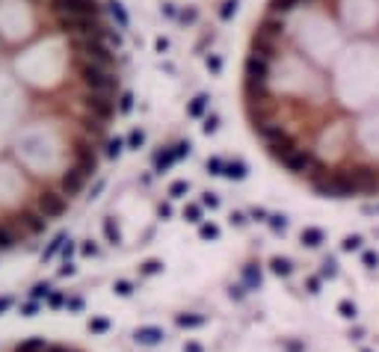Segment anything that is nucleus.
<instances>
[{"instance_id":"1","label":"nucleus","mask_w":379,"mask_h":352,"mask_svg":"<svg viewBox=\"0 0 379 352\" xmlns=\"http://www.w3.org/2000/svg\"><path fill=\"white\" fill-rule=\"evenodd\" d=\"M0 352H86V349L62 343V340H51V337H27V340H18V343L3 346Z\"/></svg>"},{"instance_id":"2","label":"nucleus","mask_w":379,"mask_h":352,"mask_svg":"<svg viewBox=\"0 0 379 352\" xmlns=\"http://www.w3.org/2000/svg\"><path fill=\"white\" fill-rule=\"evenodd\" d=\"M314 163H317V154H314L311 148H296L293 154H288V157L281 160V166H285L288 172H293V175H308Z\"/></svg>"},{"instance_id":"3","label":"nucleus","mask_w":379,"mask_h":352,"mask_svg":"<svg viewBox=\"0 0 379 352\" xmlns=\"http://www.w3.org/2000/svg\"><path fill=\"white\" fill-rule=\"evenodd\" d=\"M243 71H246V80L267 83V80H270V59H264L258 53H249L246 62H243Z\"/></svg>"},{"instance_id":"4","label":"nucleus","mask_w":379,"mask_h":352,"mask_svg":"<svg viewBox=\"0 0 379 352\" xmlns=\"http://www.w3.org/2000/svg\"><path fill=\"white\" fill-rule=\"evenodd\" d=\"M296 148H299V145H296V136H293L291 130H285V133H281L278 139H273L270 145H267L270 157H273V160H278V163H281V160L288 157V154H293Z\"/></svg>"},{"instance_id":"5","label":"nucleus","mask_w":379,"mask_h":352,"mask_svg":"<svg viewBox=\"0 0 379 352\" xmlns=\"http://www.w3.org/2000/svg\"><path fill=\"white\" fill-rule=\"evenodd\" d=\"M249 53H258V56H264V59H273V56L278 53V39L255 33L252 36V48H249Z\"/></svg>"},{"instance_id":"6","label":"nucleus","mask_w":379,"mask_h":352,"mask_svg":"<svg viewBox=\"0 0 379 352\" xmlns=\"http://www.w3.org/2000/svg\"><path fill=\"white\" fill-rule=\"evenodd\" d=\"M281 30H285V18H278V15H267L258 21V27H255V33L261 36H270V39H278L281 36Z\"/></svg>"},{"instance_id":"7","label":"nucleus","mask_w":379,"mask_h":352,"mask_svg":"<svg viewBox=\"0 0 379 352\" xmlns=\"http://www.w3.org/2000/svg\"><path fill=\"white\" fill-rule=\"evenodd\" d=\"M285 130H288V127H285V124H278V122H267V124H258V127H255V133H258L267 145H270L273 139H278Z\"/></svg>"},{"instance_id":"8","label":"nucleus","mask_w":379,"mask_h":352,"mask_svg":"<svg viewBox=\"0 0 379 352\" xmlns=\"http://www.w3.org/2000/svg\"><path fill=\"white\" fill-rule=\"evenodd\" d=\"M320 243H323V231H320V228H305V231H302V246L317 249Z\"/></svg>"},{"instance_id":"9","label":"nucleus","mask_w":379,"mask_h":352,"mask_svg":"<svg viewBox=\"0 0 379 352\" xmlns=\"http://www.w3.org/2000/svg\"><path fill=\"white\" fill-rule=\"evenodd\" d=\"M296 3H299V0H270V15H278V18L288 15Z\"/></svg>"},{"instance_id":"10","label":"nucleus","mask_w":379,"mask_h":352,"mask_svg":"<svg viewBox=\"0 0 379 352\" xmlns=\"http://www.w3.org/2000/svg\"><path fill=\"white\" fill-rule=\"evenodd\" d=\"M223 169H225L223 175L234 178V181H243V178H246V163H240V160H234V163H228V166H223Z\"/></svg>"},{"instance_id":"11","label":"nucleus","mask_w":379,"mask_h":352,"mask_svg":"<svg viewBox=\"0 0 379 352\" xmlns=\"http://www.w3.org/2000/svg\"><path fill=\"white\" fill-rule=\"evenodd\" d=\"M320 275L323 278H338V261L329 255V258H323V269H320Z\"/></svg>"},{"instance_id":"12","label":"nucleus","mask_w":379,"mask_h":352,"mask_svg":"<svg viewBox=\"0 0 379 352\" xmlns=\"http://www.w3.org/2000/svg\"><path fill=\"white\" fill-rule=\"evenodd\" d=\"M338 311H341V317H344V320H356V317H359V308H356V302H350V299L338 302Z\"/></svg>"},{"instance_id":"13","label":"nucleus","mask_w":379,"mask_h":352,"mask_svg":"<svg viewBox=\"0 0 379 352\" xmlns=\"http://www.w3.org/2000/svg\"><path fill=\"white\" fill-rule=\"evenodd\" d=\"M273 272H276V275H291L293 264L288 261V258H273Z\"/></svg>"},{"instance_id":"14","label":"nucleus","mask_w":379,"mask_h":352,"mask_svg":"<svg viewBox=\"0 0 379 352\" xmlns=\"http://www.w3.org/2000/svg\"><path fill=\"white\" fill-rule=\"evenodd\" d=\"M362 237H359V234H350V237H344V243H341V249H344V252H359V249H362Z\"/></svg>"},{"instance_id":"15","label":"nucleus","mask_w":379,"mask_h":352,"mask_svg":"<svg viewBox=\"0 0 379 352\" xmlns=\"http://www.w3.org/2000/svg\"><path fill=\"white\" fill-rule=\"evenodd\" d=\"M205 107H207V95H199V98L190 104V116H193V119H199V116L205 113Z\"/></svg>"},{"instance_id":"16","label":"nucleus","mask_w":379,"mask_h":352,"mask_svg":"<svg viewBox=\"0 0 379 352\" xmlns=\"http://www.w3.org/2000/svg\"><path fill=\"white\" fill-rule=\"evenodd\" d=\"M270 228L276 231V234H281V231H288V216H281V213H276V216H270Z\"/></svg>"},{"instance_id":"17","label":"nucleus","mask_w":379,"mask_h":352,"mask_svg":"<svg viewBox=\"0 0 379 352\" xmlns=\"http://www.w3.org/2000/svg\"><path fill=\"white\" fill-rule=\"evenodd\" d=\"M362 264L367 266V269H376V266H379V252H364Z\"/></svg>"},{"instance_id":"18","label":"nucleus","mask_w":379,"mask_h":352,"mask_svg":"<svg viewBox=\"0 0 379 352\" xmlns=\"http://www.w3.org/2000/svg\"><path fill=\"white\" fill-rule=\"evenodd\" d=\"M207 68H210V71H213V74H216V71L223 68V59H219L216 53H210V56H207Z\"/></svg>"},{"instance_id":"19","label":"nucleus","mask_w":379,"mask_h":352,"mask_svg":"<svg viewBox=\"0 0 379 352\" xmlns=\"http://www.w3.org/2000/svg\"><path fill=\"white\" fill-rule=\"evenodd\" d=\"M107 154H110V157H119V154H121V139L110 142V145H107Z\"/></svg>"},{"instance_id":"20","label":"nucleus","mask_w":379,"mask_h":352,"mask_svg":"<svg viewBox=\"0 0 379 352\" xmlns=\"http://www.w3.org/2000/svg\"><path fill=\"white\" fill-rule=\"evenodd\" d=\"M128 142H131V145H134V148H139V145H142V142H145V136H142V130H134V133H131V136H128Z\"/></svg>"},{"instance_id":"21","label":"nucleus","mask_w":379,"mask_h":352,"mask_svg":"<svg viewBox=\"0 0 379 352\" xmlns=\"http://www.w3.org/2000/svg\"><path fill=\"white\" fill-rule=\"evenodd\" d=\"M207 169H210V172H213V175H223V160H207Z\"/></svg>"},{"instance_id":"22","label":"nucleus","mask_w":379,"mask_h":352,"mask_svg":"<svg viewBox=\"0 0 379 352\" xmlns=\"http://www.w3.org/2000/svg\"><path fill=\"white\" fill-rule=\"evenodd\" d=\"M113 15L119 18V24H121V27H124V24H128V15H124V9H121L119 3H113Z\"/></svg>"},{"instance_id":"23","label":"nucleus","mask_w":379,"mask_h":352,"mask_svg":"<svg viewBox=\"0 0 379 352\" xmlns=\"http://www.w3.org/2000/svg\"><path fill=\"white\" fill-rule=\"evenodd\" d=\"M305 287H308V293H320V278H305Z\"/></svg>"},{"instance_id":"24","label":"nucleus","mask_w":379,"mask_h":352,"mask_svg":"<svg viewBox=\"0 0 379 352\" xmlns=\"http://www.w3.org/2000/svg\"><path fill=\"white\" fill-rule=\"evenodd\" d=\"M234 6H237V0H225V6H223V12H219V15H223V18H231Z\"/></svg>"},{"instance_id":"25","label":"nucleus","mask_w":379,"mask_h":352,"mask_svg":"<svg viewBox=\"0 0 379 352\" xmlns=\"http://www.w3.org/2000/svg\"><path fill=\"white\" fill-rule=\"evenodd\" d=\"M216 127H219V119H216V116H210V119L205 122V133H213Z\"/></svg>"},{"instance_id":"26","label":"nucleus","mask_w":379,"mask_h":352,"mask_svg":"<svg viewBox=\"0 0 379 352\" xmlns=\"http://www.w3.org/2000/svg\"><path fill=\"white\" fill-rule=\"evenodd\" d=\"M131 107H134V98H131V95H121V104H119V110H121V113H128Z\"/></svg>"},{"instance_id":"27","label":"nucleus","mask_w":379,"mask_h":352,"mask_svg":"<svg viewBox=\"0 0 379 352\" xmlns=\"http://www.w3.org/2000/svg\"><path fill=\"white\" fill-rule=\"evenodd\" d=\"M181 193H187V184H184V181L172 184V195H181Z\"/></svg>"},{"instance_id":"28","label":"nucleus","mask_w":379,"mask_h":352,"mask_svg":"<svg viewBox=\"0 0 379 352\" xmlns=\"http://www.w3.org/2000/svg\"><path fill=\"white\" fill-rule=\"evenodd\" d=\"M350 337H353V340H362V337H364V329H362V326H356V329H350Z\"/></svg>"},{"instance_id":"29","label":"nucleus","mask_w":379,"mask_h":352,"mask_svg":"<svg viewBox=\"0 0 379 352\" xmlns=\"http://www.w3.org/2000/svg\"><path fill=\"white\" fill-rule=\"evenodd\" d=\"M202 234H205V237H216V234H219V231L213 228V225H205V228H202Z\"/></svg>"},{"instance_id":"30","label":"nucleus","mask_w":379,"mask_h":352,"mask_svg":"<svg viewBox=\"0 0 379 352\" xmlns=\"http://www.w3.org/2000/svg\"><path fill=\"white\" fill-rule=\"evenodd\" d=\"M205 204H210V207H216V204H219V198H216V195H205Z\"/></svg>"},{"instance_id":"31","label":"nucleus","mask_w":379,"mask_h":352,"mask_svg":"<svg viewBox=\"0 0 379 352\" xmlns=\"http://www.w3.org/2000/svg\"><path fill=\"white\" fill-rule=\"evenodd\" d=\"M187 216L196 222V219H199V207H187Z\"/></svg>"},{"instance_id":"32","label":"nucleus","mask_w":379,"mask_h":352,"mask_svg":"<svg viewBox=\"0 0 379 352\" xmlns=\"http://www.w3.org/2000/svg\"><path fill=\"white\" fill-rule=\"evenodd\" d=\"M231 222H237V225H243V222H246V216H243V213H234V216H231Z\"/></svg>"},{"instance_id":"33","label":"nucleus","mask_w":379,"mask_h":352,"mask_svg":"<svg viewBox=\"0 0 379 352\" xmlns=\"http://www.w3.org/2000/svg\"><path fill=\"white\" fill-rule=\"evenodd\" d=\"M362 352H370V349H362Z\"/></svg>"}]
</instances>
